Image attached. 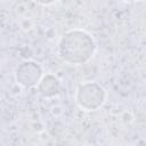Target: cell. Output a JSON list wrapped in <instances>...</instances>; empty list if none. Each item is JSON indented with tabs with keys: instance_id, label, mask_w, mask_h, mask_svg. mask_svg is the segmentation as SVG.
<instances>
[{
	"instance_id": "obj_5",
	"label": "cell",
	"mask_w": 146,
	"mask_h": 146,
	"mask_svg": "<svg viewBox=\"0 0 146 146\" xmlns=\"http://www.w3.org/2000/svg\"><path fill=\"white\" fill-rule=\"evenodd\" d=\"M34 1L38 2V3H40V5H44V6H47V5H51V3L56 2L57 0H34Z\"/></svg>"
},
{
	"instance_id": "obj_4",
	"label": "cell",
	"mask_w": 146,
	"mask_h": 146,
	"mask_svg": "<svg viewBox=\"0 0 146 146\" xmlns=\"http://www.w3.org/2000/svg\"><path fill=\"white\" fill-rule=\"evenodd\" d=\"M36 86L39 92L43 97H54L59 92L60 89V83L58 79L51 74H47L42 76Z\"/></svg>"
},
{
	"instance_id": "obj_3",
	"label": "cell",
	"mask_w": 146,
	"mask_h": 146,
	"mask_svg": "<svg viewBox=\"0 0 146 146\" xmlns=\"http://www.w3.org/2000/svg\"><path fill=\"white\" fill-rule=\"evenodd\" d=\"M42 67L32 60H26L19 64L15 72V78L18 84L31 88L39 83L42 78Z\"/></svg>"
},
{
	"instance_id": "obj_6",
	"label": "cell",
	"mask_w": 146,
	"mask_h": 146,
	"mask_svg": "<svg viewBox=\"0 0 146 146\" xmlns=\"http://www.w3.org/2000/svg\"><path fill=\"white\" fill-rule=\"evenodd\" d=\"M123 1H128V2H136V1H143V0H123Z\"/></svg>"
},
{
	"instance_id": "obj_2",
	"label": "cell",
	"mask_w": 146,
	"mask_h": 146,
	"mask_svg": "<svg viewBox=\"0 0 146 146\" xmlns=\"http://www.w3.org/2000/svg\"><path fill=\"white\" fill-rule=\"evenodd\" d=\"M106 99L105 89L96 82L81 84L76 90V103L86 111H95L100 107Z\"/></svg>"
},
{
	"instance_id": "obj_1",
	"label": "cell",
	"mask_w": 146,
	"mask_h": 146,
	"mask_svg": "<svg viewBox=\"0 0 146 146\" xmlns=\"http://www.w3.org/2000/svg\"><path fill=\"white\" fill-rule=\"evenodd\" d=\"M96 51L94 38L86 31L72 30L62 35L57 54L59 58L72 65L87 63Z\"/></svg>"
}]
</instances>
